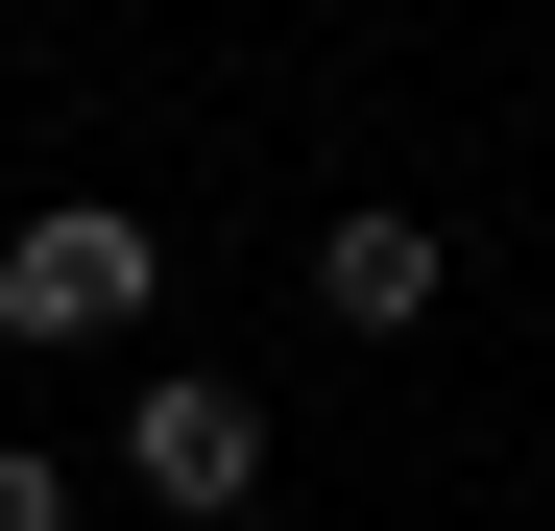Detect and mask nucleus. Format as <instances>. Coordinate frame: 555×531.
Listing matches in <instances>:
<instances>
[{"label": "nucleus", "mask_w": 555, "mask_h": 531, "mask_svg": "<svg viewBox=\"0 0 555 531\" xmlns=\"http://www.w3.org/2000/svg\"><path fill=\"white\" fill-rule=\"evenodd\" d=\"M0 531H73V483H49V459H0Z\"/></svg>", "instance_id": "4"}, {"label": "nucleus", "mask_w": 555, "mask_h": 531, "mask_svg": "<svg viewBox=\"0 0 555 531\" xmlns=\"http://www.w3.org/2000/svg\"><path fill=\"white\" fill-rule=\"evenodd\" d=\"M121 483H145V507H194V531H242V507H266V411H242L218 363H145V411H121Z\"/></svg>", "instance_id": "2"}, {"label": "nucleus", "mask_w": 555, "mask_h": 531, "mask_svg": "<svg viewBox=\"0 0 555 531\" xmlns=\"http://www.w3.org/2000/svg\"><path fill=\"white\" fill-rule=\"evenodd\" d=\"M314 314H338V338H435V218H411V194L314 218Z\"/></svg>", "instance_id": "3"}, {"label": "nucleus", "mask_w": 555, "mask_h": 531, "mask_svg": "<svg viewBox=\"0 0 555 531\" xmlns=\"http://www.w3.org/2000/svg\"><path fill=\"white\" fill-rule=\"evenodd\" d=\"M121 314H145V218L121 194H49L0 242V338H25V363H73V338H121Z\"/></svg>", "instance_id": "1"}]
</instances>
